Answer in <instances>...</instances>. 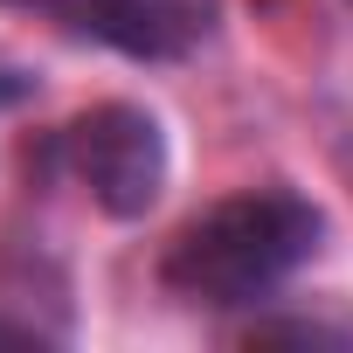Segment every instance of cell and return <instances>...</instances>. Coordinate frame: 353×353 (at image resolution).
I'll list each match as a JSON object with an SVG mask.
<instances>
[{"instance_id":"obj_4","label":"cell","mask_w":353,"mask_h":353,"mask_svg":"<svg viewBox=\"0 0 353 353\" xmlns=\"http://www.w3.org/2000/svg\"><path fill=\"white\" fill-rule=\"evenodd\" d=\"M28 97H35V77L14 70V63H0V111H14V104H28Z\"/></svg>"},{"instance_id":"obj_2","label":"cell","mask_w":353,"mask_h":353,"mask_svg":"<svg viewBox=\"0 0 353 353\" xmlns=\"http://www.w3.org/2000/svg\"><path fill=\"white\" fill-rule=\"evenodd\" d=\"M63 166L77 173V188L97 201V215L111 222H145L173 181V145L159 111L132 104V97H104L90 111H77L56 139Z\"/></svg>"},{"instance_id":"obj_5","label":"cell","mask_w":353,"mask_h":353,"mask_svg":"<svg viewBox=\"0 0 353 353\" xmlns=\"http://www.w3.org/2000/svg\"><path fill=\"white\" fill-rule=\"evenodd\" d=\"M28 339H42V325H28V319H8V312H0V346H28Z\"/></svg>"},{"instance_id":"obj_6","label":"cell","mask_w":353,"mask_h":353,"mask_svg":"<svg viewBox=\"0 0 353 353\" xmlns=\"http://www.w3.org/2000/svg\"><path fill=\"white\" fill-rule=\"evenodd\" d=\"M0 8H49V0H0Z\"/></svg>"},{"instance_id":"obj_1","label":"cell","mask_w":353,"mask_h":353,"mask_svg":"<svg viewBox=\"0 0 353 353\" xmlns=\"http://www.w3.org/2000/svg\"><path fill=\"white\" fill-rule=\"evenodd\" d=\"M325 243L319 201L298 188H243L208 201L173 229L159 256V284L194 312H250L277 298Z\"/></svg>"},{"instance_id":"obj_3","label":"cell","mask_w":353,"mask_h":353,"mask_svg":"<svg viewBox=\"0 0 353 353\" xmlns=\"http://www.w3.org/2000/svg\"><path fill=\"white\" fill-rule=\"evenodd\" d=\"M49 14L70 35L104 42L132 63H173L208 35L215 0H49Z\"/></svg>"}]
</instances>
